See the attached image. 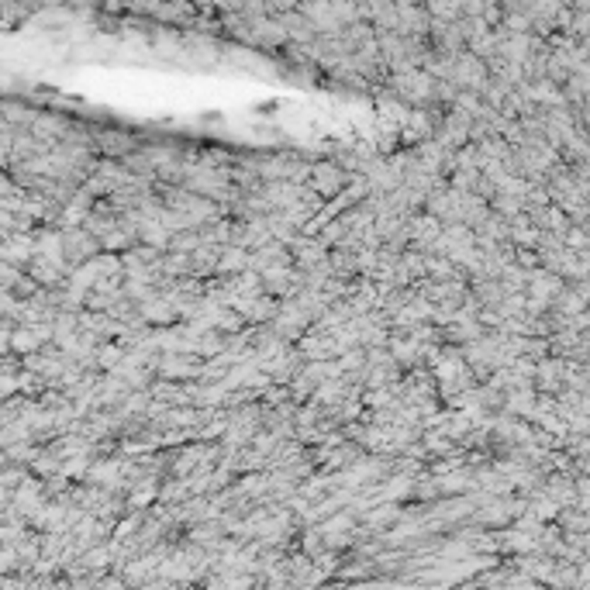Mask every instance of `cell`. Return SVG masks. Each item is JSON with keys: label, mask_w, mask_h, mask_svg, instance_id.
<instances>
[{"label": "cell", "mask_w": 590, "mask_h": 590, "mask_svg": "<svg viewBox=\"0 0 590 590\" xmlns=\"http://www.w3.org/2000/svg\"><path fill=\"white\" fill-rule=\"evenodd\" d=\"M342 183H346L342 166H335V162H318V166H311V190H314L318 197H331Z\"/></svg>", "instance_id": "obj_1"}, {"label": "cell", "mask_w": 590, "mask_h": 590, "mask_svg": "<svg viewBox=\"0 0 590 590\" xmlns=\"http://www.w3.org/2000/svg\"><path fill=\"white\" fill-rule=\"evenodd\" d=\"M162 376H180V380H190V376H200V366L190 359V356H173V352H162L159 366H156Z\"/></svg>", "instance_id": "obj_2"}, {"label": "cell", "mask_w": 590, "mask_h": 590, "mask_svg": "<svg viewBox=\"0 0 590 590\" xmlns=\"http://www.w3.org/2000/svg\"><path fill=\"white\" fill-rule=\"evenodd\" d=\"M249 266V252L245 249H239V245H221V256H217V266L215 273H232V276H239L242 269Z\"/></svg>", "instance_id": "obj_3"}, {"label": "cell", "mask_w": 590, "mask_h": 590, "mask_svg": "<svg viewBox=\"0 0 590 590\" xmlns=\"http://www.w3.org/2000/svg\"><path fill=\"white\" fill-rule=\"evenodd\" d=\"M38 346H42V342H38L35 328H18V331H11V349L31 356V349H38Z\"/></svg>", "instance_id": "obj_4"}, {"label": "cell", "mask_w": 590, "mask_h": 590, "mask_svg": "<svg viewBox=\"0 0 590 590\" xmlns=\"http://www.w3.org/2000/svg\"><path fill=\"white\" fill-rule=\"evenodd\" d=\"M93 356H101L97 363H101L104 370H118V366H121V359H125V352H121V346H101V349L93 352Z\"/></svg>", "instance_id": "obj_5"}, {"label": "cell", "mask_w": 590, "mask_h": 590, "mask_svg": "<svg viewBox=\"0 0 590 590\" xmlns=\"http://www.w3.org/2000/svg\"><path fill=\"white\" fill-rule=\"evenodd\" d=\"M135 142L128 138V135H108L104 142H101V149H108V152H128Z\"/></svg>", "instance_id": "obj_6"}, {"label": "cell", "mask_w": 590, "mask_h": 590, "mask_svg": "<svg viewBox=\"0 0 590 590\" xmlns=\"http://www.w3.org/2000/svg\"><path fill=\"white\" fill-rule=\"evenodd\" d=\"M425 14H438V18H453V25H456V18L463 14V7H456V4H453V7H449V4H435V7H429V11H425Z\"/></svg>", "instance_id": "obj_7"}]
</instances>
